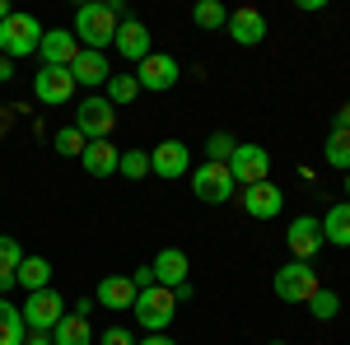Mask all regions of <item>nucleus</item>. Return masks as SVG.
I'll return each instance as SVG.
<instances>
[{
  "instance_id": "obj_1",
  "label": "nucleus",
  "mask_w": 350,
  "mask_h": 345,
  "mask_svg": "<svg viewBox=\"0 0 350 345\" xmlns=\"http://www.w3.org/2000/svg\"><path fill=\"white\" fill-rule=\"evenodd\" d=\"M122 19H131L122 0H112V5L89 0V5L75 10V38L84 42V52H103V47H112V38H117Z\"/></svg>"
},
{
  "instance_id": "obj_2",
  "label": "nucleus",
  "mask_w": 350,
  "mask_h": 345,
  "mask_svg": "<svg viewBox=\"0 0 350 345\" xmlns=\"http://www.w3.org/2000/svg\"><path fill=\"white\" fill-rule=\"evenodd\" d=\"M131 313H135V322H140L150 336H159V331H168V327H173V318H178V294L163 290V285H150V290L135 294Z\"/></svg>"
},
{
  "instance_id": "obj_3",
  "label": "nucleus",
  "mask_w": 350,
  "mask_h": 345,
  "mask_svg": "<svg viewBox=\"0 0 350 345\" xmlns=\"http://www.w3.org/2000/svg\"><path fill=\"white\" fill-rule=\"evenodd\" d=\"M42 33H47V28L38 24L33 14L14 10V14L0 24V56H10V61H19V56H38V47H42Z\"/></svg>"
},
{
  "instance_id": "obj_4",
  "label": "nucleus",
  "mask_w": 350,
  "mask_h": 345,
  "mask_svg": "<svg viewBox=\"0 0 350 345\" xmlns=\"http://www.w3.org/2000/svg\"><path fill=\"white\" fill-rule=\"evenodd\" d=\"M191 191H196V201H206V206H224V201H234V173H229V163H196L191 168Z\"/></svg>"
},
{
  "instance_id": "obj_5",
  "label": "nucleus",
  "mask_w": 350,
  "mask_h": 345,
  "mask_svg": "<svg viewBox=\"0 0 350 345\" xmlns=\"http://www.w3.org/2000/svg\"><path fill=\"white\" fill-rule=\"evenodd\" d=\"M275 299H285V303H304L308 308V299L323 290L318 285V271H313V262H285L280 271H275Z\"/></svg>"
},
{
  "instance_id": "obj_6",
  "label": "nucleus",
  "mask_w": 350,
  "mask_h": 345,
  "mask_svg": "<svg viewBox=\"0 0 350 345\" xmlns=\"http://www.w3.org/2000/svg\"><path fill=\"white\" fill-rule=\"evenodd\" d=\"M112 126H117V107H112L103 94L75 103V131H80L84 140H112Z\"/></svg>"
},
{
  "instance_id": "obj_7",
  "label": "nucleus",
  "mask_w": 350,
  "mask_h": 345,
  "mask_svg": "<svg viewBox=\"0 0 350 345\" xmlns=\"http://www.w3.org/2000/svg\"><path fill=\"white\" fill-rule=\"evenodd\" d=\"M33 98L42 107H66L75 98V75H70V66H42L38 75H33Z\"/></svg>"
},
{
  "instance_id": "obj_8",
  "label": "nucleus",
  "mask_w": 350,
  "mask_h": 345,
  "mask_svg": "<svg viewBox=\"0 0 350 345\" xmlns=\"http://www.w3.org/2000/svg\"><path fill=\"white\" fill-rule=\"evenodd\" d=\"M19 313H24L28 331H47V336H52V327L66 318V299H61L56 290H38V294H28V299H24Z\"/></svg>"
},
{
  "instance_id": "obj_9",
  "label": "nucleus",
  "mask_w": 350,
  "mask_h": 345,
  "mask_svg": "<svg viewBox=\"0 0 350 345\" xmlns=\"http://www.w3.org/2000/svg\"><path fill=\"white\" fill-rule=\"evenodd\" d=\"M178 80H183V66H178L173 56H163V52H150L140 66H135V84L150 89V94H168Z\"/></svg>"
},
{
  "instance_id": "obj_10",
  "label": "nucleus",
  "mask_w": 350,
  "mask_h": 345,
  "mask_svg": "<svg viewBox=\"0 0 350 345\" xmlns=\"http://www.w3.org/2000/svg\"><path fill=\"white\" fill-rule=\"evenodd\" d=\"M285 247H290V257L295 262H313L318 252H323V219H313V215H299L295 224L285 229Z\"/></svg>"
},
{
  "instance_id": "obj_11",
  "label": "nucleus",
  "mask_w": 350,
  "mask_h": 345,
  "mask_svg": "<svg viewBox=\"0 0 350 345\" xmlns=\"http://www.w3.org/2000/svg\"><path fill=\"white\" fill-rule=\"evenodd\" d=\"M239 206H243V215H252V219H275V215L285 210V191L267 178V182L239 187Z\"/></svg>"
},
{
  "instance_id": "obj_12",
  "label": "nucleus",
  "mask_w": 350,
  "mask_h": 345,
  "mask_svg": "<svg viewBox=\"0 0 350 345\" xmlns=\"http://www.w3.org/2000/svg\"><path fill=\"white\" fill-rule=\"evenodd\" d=\"M229 173H234V182L239 187H252V182H267L271 178V154L262 145H243L234 150V159H229Z\"/></svg>"
},
{
  "instance_id": "obj_13",
  "label": "nucleus",
  "mask_w": 350,
  "mask_h": 345,
  "mask_svg": "<svg viewBox=\"0 0 350 345\" xmlns=\"http://www.w3.org/2000/svg\"><path fill=\"white\" fill-rule=\"evenodd\" d=\"M150 173L154 178H187L191 173V150L183 145V140H163V145H154L150 150Z\"/></svg>"
},
{
  "instance_id": "obj_14",
  "label": "nucleus",
  "mask_w": 350,
  "mask_h": 345,
  "mask_svg": "<svg viewBox=\"0 0 350 345\" xmlns=\"http://www.w3.org/2000/svg\"><path fill=\"white\" fill-rule=\"evenodd\" d=\"M224 28H229V38H234L239 47H257V42L267 38V14H262L257 5H239Z\"/></svg>"
},
{
  "instance_id": "obj_15",
  "label": "nucleus",
  "mask_w": 350,
  "mask_h": 345,
  "mask_svg": "<svg viewBox=\"0 0 350 345\" xmlns=\"http://www.w3.org/2000/svg\"><path fill=\"white\" fill-rule=\"evenodd\" d=\"M38 56H42V66H75V56H80V38H75L70 28H47Z\"/></svg>"
},
{
  "instance_id": "obj_16",
  "label": "nucleus",
  "mask_w": 350,
  "mask_h": 345,
  "mask_svg": "<svg viewBox=\"0 0 350 345\" xmlns=\"http://www.w3.org/2000/svg\"><path fill=\"white\" fill-rule=\"evenodd\" d=\"M112 47H117V56H126V61H135V66L154 52V47H150V28L140 24V19H122L117 38H112Z\"/></svg>"
},
{
  "instance_id": "obj_17",
  "label": "nucleus",
  "mask_w": 350,
  "mask_h": 345,
  "mask_svg": "<svg viewBox=\"0 0 350 345\" xmlns=\"http://www.w3.org/2000/svg\"><path fill=\"white\" fill-rule=\"evenodd\" d=\"M135 285H131V275H103L98 280V290H94V303H103L108 313H126L135 303Z\"/></svg>"
},
{
  "instance_id": "obj_18",
  "label": "nucleus",
  "mask_w": 350,
  "mask_h": 345,
  "mask_svg": "<svg viewBox=\"0 0 350 345\" xmlns=\"http://www.w3.org/2000/svg\"><path fill=\"white\" fill-rule=\"evenodd\" d=\"M150 271H154V285L178 290V285H187V252L183 247H163L159 257L150 262Z\"/></svg>"
},
{
  "instance_id": "obj_19",
  "label": "nucleus",
  "mask_w": 350,
  "mask_h": 345,
  "mask_svg": "<svg viewBox=\"0 0 350 345\" xmlns=\"http://www.w3.org/2000/svg\"><path fill=\"white\" fill-rule=\"evenodd\" d=\"M70 75H75V84H84V89H98V84L112 80V66H108V56H103V52H84V47H80L75 66H70Z\"/></svg>"
},
{
  "instance_id": "obj_20",
  "label": "nucleus",
  "mask_w": 350,
  "mask_h": 345,
  "mask_svg": "<svg viewBox=\"0 0 350 345\" xmlns=\"http://www.w3.org/2000/svg\"><path fill=\"white\" fill-rule=\"evenodd\" d=\"M80 163H84L89 178H112L117 163H122V150H112V140H89V150L80 154Z\"/></svg>"
},
{
  "instance_id": "obj_21",
  "label": "nucleus",
  "mask_w": 350,
  "mask_h": 345,
  "mask_svg": "<svg viewBox=\"0 0 350 345\" xmlns=\"http://www.w3.org/2000/svg\"><path fill=\"white\" fill-rule=\"evenodd\" d=\"M14 285H19L24 294L52 290V262H47V257H24L19 271H14Z\"/></svg>"
},
{
  "instance_id": "obj_22",
  "label": "nucleus",
  "mask_w": 350,
  "mask_h": 345,
  "mask_svg": "<svg viewBox=\"0 0 350 345\" xmlns=\"http://www.w3.org/2000/svg\"><path fill=\"white\" fill-rule=\"evenodd\" d=\"M98 336H94V327H89V318H75V313H66V318L52 327V345H94Z\"/></svg>"
},
{
  "instance_id": "obj_23",
  "label": "nucleus",
  "mask_w": 350,
  "mask_h": 345,
  "mask_svg": "<svg viewBox=\"0 0 350 345\" xmlns=\"http://www.w3.org/2000/svg\"><path fill=\"white\" fill-rule=\"evenodd\" d=\"M323 243L350 247V201H336V206L323 215Z\"/></svg>"
},
{
  "instance_id": "obj_24",
  "label": "nucleus",
  "mask_w": 350,
  "mask_h": 345,
  "mask_svg": "<svg viewBox=\"0 0 350 345\" xmlns=\"http://www.w3.org/2000/svg\"><path fill=\"white\" fill-rule=\"evenodd\" d=\"M28 327H24V313L10 303V299H0V345H24Z\"/></svg>"
},
{
  "instance_id": "obj_25",
  "label": "nucleus",
  "mask_w": 350,
  "mask_h": 345,
  "mask_svg": "<svg viewBox=\"0 0 350 345\" xmlns=\"http://www.w3.org/2000/svg\"><path fill=\"white\" fill-rule=\"evenodd\" d=\"M323 159L332 163V168H341V173H350V131H341V126H332V135H327V145H323Z\"/></svg>"
},
{
  "instance_id": "obj_26",
  "label": "nucleus",
  "mask_w": 350,
  "mask_h": 345,
  "mask_svg": "<svg viewBox=\"0 0 350 345\" xmlns=\"http://www.w3.org/2000/svg\"><path fill=\"white\" fill-rule=\"evenodd\" d=\"M103 98H108L112 107H126L140 98V84H135V75H112L108 84H103Z\"/></svg>"
},
{
  "instance_id": "obj_27",
  "label": "nucleus",
  "mask_w": 350,
  "mask_h": 345,
  "mask_svg": "<svg viewBox=\"0 0 350 345\" xmlns=\"http://www.w3.org/2000/svg\"><path fill=\"white\" fill-rule=\"evenodd\" d=\"M191 24L206 28V33H219V28L229 24V14H224V5H219V0H196V10H191Z\"/></svg>"
},
{
  "instance_id": "obj_28",
  "label": "nucleus",
  "mask_w": 350,
  "mask_h": 345,
  "mask_svg": "<svg viewBox=\"0 0 350 345\" xmlns=\"http://www.w3.org/2000/svg\"><path fill=\"white\" fill-rule=\"evenodd\" d=\"M52 150L61 154V159H80L84 150H89V140H84V135L75 131V126H61V131L52 135Z\"/></svg>"
},
{
  "instance_id": "obj_29",
  "label": "nucleus",
  "mask_w": 350,
  "mask_h": 345,
  "mask_svg": "<svg viewBox=\"0 0 350 345\" xmlns=\"http://www.w3.org/2000/svg\"><path fill=\"white\" fill-rule=\"evenodd\" d=\"M117 173H122V178H131V182H140V178L150 173V150H122Z\"/></svg>"
},
{
  "instance_id": "obj_30",
  "label": "nucleus",
  "mask_w": 350,
  "mask_h": 345,
  "mask_svg": "<svg viewBox=\"0 0 350 345\" xmlns=\"http://www.w3.org/2000/svg\"><path fill=\"white\" fill-rule=\"evenodd\" d=\"M308 313H313L318 322H332L336 313H341V294L336 290H318L313 299H308Z\"/></svg>"
},
{
  "instance_id": "obj_31",
  "label": "nucleus",
  "mask_w": 350,
  "mask_h": 345,
  "mask_svg": "<svg viewBox=\"0 0 350 345\" xmlns=\"http://www.w3.org/2000/svg\"><path fill=\"white\" fill-rule=\"evenodd\" d=\"M234 150H239V140H234L229 131H215L211 140H206V159H211V163H229V159H234Z\"/></svg>"
},
{
  "instance_id": "obj_32",
  "label": "nucleus",
  "mask_w": 350,
  "mask_h": 345,
  "mask_svg": "<svg viewBox=\"0 0 350 345\" xmlns=\"http://www.w3.org/2000/svg\"><path fill=\"white\" fill-rule=\"evenodd\" d=\"M19 262H24V247H19V238L0 234V275H14V271H19Z\"/></svg>"
},
{
  "instance_id": "obj_33",
  "label": "nucleus",
  "mask_w": 350,
  "mask_h": 345,
  "mask_svg": "<svg viewBox=\"0 0 350 345\" xmlns=\"http://www.w3.org/2000/svg\"><path fill=\"white\" fill-rule=\"evenodd\" d=\"M98 345H135V336L126 327H108V331H98Z\"/></svg>"
},
{
  "instance_id": "obj_34",
  "label": "nucleus",
  "mask_w": 350,
  "mask_h": 345,
  "mask_svg": "<svg viewBox=\"0 0 350 345\" xmlns=\"http://www.w3.org/2000/svg\"><path fill=\"white\" fill-rule=\"evenodd\" d=\"M131 285H135V290H150V285H154V271H150V262L131 271Z\"/></svg>"
},
{
  "instance_id": "obj_35",
  "label": "nucleus",
  "mask_w": 350,
  "mask_h": 345,
  "mask_svg": "<svg viewBox=\"0 0 350 345\" xmlns=\"http://www.w3.org/2000/svg\"><path fill=\"white\" fill-rule=\"evenodd\" d=\"M336 126H341V131H350V98L336 107Z\"/></svg>"
},
{
  "instance_id": "obj_36",
  "label": "nucleus",
  "mask_w": 350,
  "mask_h": 345,
  "mask_svg": "<svg viewBox=\"0 0 350 345\" xmlns=\"http://www.w3.org/2000/svg\"><path fill=\"white\" fill-rule=\"evenodd\" d=\"M14 80V61H10V56H0V84H10Z\"/></svg>"
},
{
  "instance_id": "obj_37",
  "label": "nucleus",
  "mask_w": 350,
  "mask_h": 345,
  "mask_svg": "<svg viewBox=\"0 0 350 345\" xmlns=\"http://www.w3.org/2000/svg\"><path fill=\"white\" fill-rule=\"evenodd\" d=\"M24 345H52V336H47V331H28Z\"/></svg>"
},
{
  "instance_id": "obj_38",
  "label": "nucleus",
  "mask_w": 350,
  "mask_h": 345,
  "mask_svg": "<svg viewBox=\"0 0 350 345\" xmlns=\"http://www.w3.org/2000/svg\"><path fill=\"white\" fill-rule=\"evenodd\" d=\"M135 345H178V341H173V336H140Z\"/></svg>"
},
{
  "instance_id": "obj_39",
  "label": "nucleus",
  "mask_w": 350,
  "mask_h": 345,
  "mask_svg": "<svg viewBox=\"0 0 350 345\" xmlns=\"http://www.w3.org/2000/svg\"><path fill=\"white\" fill-rule=\"evenodd\" d=\"M94 313V299H75V318H89Z\"/></svg>"
},
{
  "instance_id": "obj_40",
  "label": "nucleus",
  "mask_w": 350,
  "mask_h": 345,
  "mask_svg": "<svg viewBox=\"0 0 350 345\" xmlns=\"http://www.w3.org/2000/svg\"><path fill=\"white\" fill-rule=\"evenodd\" d=\"M10 14H14V5H10V0H0V24H5Z\"/></svg>"
},
{
  "instance_id": "obj_41",
  "label": "nucleus",
  "mask_w": 350,
  "mask_h": 345,
  "mask_svg": "<svg viewBox=\"0 0 350 345\" xmlns=\"http://www.w3.org/2000/svg\"><path fill=\"white\" fill-rule=\"evenodd\" d=\"M346 201H350V173H346Z\"/></svg>"
},
{
  "instance_id": "obj_42",
  "label": "nucleus",
  "mask_w": 350,
  "mask_h": 345,
  "mask_svg": "<svg viewBox=\"0 0 350 345\" xmlns=\"http://www.w3.org/2000/svg\"><path fill=\"white\" fill-rule=\"evenodd\" d=\"M267 345H285V341H267Z\"/></svg>"
}]
</instances>
